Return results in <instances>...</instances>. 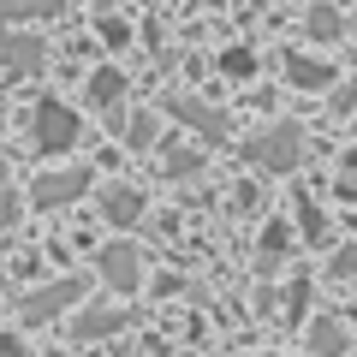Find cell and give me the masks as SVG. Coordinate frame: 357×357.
<instances>
[{"label":"cell","mask_w":357,"mask_h":357,"mask_svg":"<svg viewBox=\"0 0 357 357\" xmlns=\"http://www.w3.org/2000/svg\"><path fill=\"white\" fill-rule=\"evenodd\" d=\"M13 220H18V191H13V185H0V232L13 227Z\"/></svg>","instance_id":"19"},{"label":"cell","mask_w":357,"mask_h":357,"mask_svg":"<svg viewBox=\"0 0 357 357\" xmlns=\"http://www.w3.org/2000/svg\"><path fill=\"white\" fill-rule=\"evenodd\" d=\"M197 167H203V161H197L191 149H185V155H167V173H173V178H185V173H197Z\"/></svg>","instance_id":"20"},{"label":"cell","mask_w":357,"mask_h":357,"mask_svg":"<svg viewBox=\"0 0 357 357\" xmlns=\"http://www.w3.org/2000/svg\"><path fill=\"white\" fill-rule=\"evenodd\" d=\"M119 96H126V72H114V66H102V72L89 77V107H114Z\"/></svg>","instance_id":"10"},{"label":"cell","mask_w":357,"mask_h":357,"mask_svg":"<svg viewBox=\"0 0 357 357\" xmlns=\"http://www.w3.org/2000/svg\"><path fill=\"white\" fill-rule=\"evenodd\" d=\"M345 345H351V340H345L340 321H316V328H310V357H340Z\"/></svg>","instance_id":"11"},{"label":"cell","mask_w":357,"mask_h":357,"mask_svg":"<svg viewBox=\"0 0 357 357\" xmlns=\"http://www.w3.org/2000/svg\"><path fill=\"white\" fill-rule=\"evenodd\" d=\"M286 84H298V89H328V84H333V66L316 60V54H292V60H286Z\"/></svg>","instance_id":"8"},{"label":"cell","mask_w":357,"mask_h":357,"mask_svg":"<svg viewBox=\"0 0 357 357\" xmlns=\"http://www.w3.org/2000/svg\"><path fill=\"white\" fill-rule=\"evenodd\" d=\"M244 161H256L262 173H292L304 161V131L298 126H268L256 137H244Z\"/></svg>","instance_id":"1"},{"label":"cell","mask_w":357,"mask_h":357,"mask_svg":"<svg viewBox=\"0 0 357 357\" xmlns=\"http://www.w3.org/2000/svg\"><path fill=\"white\" fill-rule=\"evenodd\" d=\"M0 60H6V72H36L42 66V36H13V30H0Z\"/></svg>","instance_id":"7"},{"label":"cell","mask_w":357,"mask_h":357,"mask_svg":"<svg viewBox=\"0 0 357 357\" xmlns=\"http://www.w3.org/2000/svg\"><path fill=\"white\" fill-rule=\"evenodd\" d=\"M286 244H292V232H286V227H280V220H274V227H268V232H262V256H268V262H274V256H280V250H286Z\"/></svg>","instance_id":"18"},{"label":"cell","mask_w":357,"mask_h":357,"mask_svg":"<svg viewBox=\"0 0 357 357\" xmlns=\"http://www.w3.org/2000/svg\"><path fill=\"white\" fill-rule=\"evenodd\" d=\"M84 191H89L84 167H66V173H42L36 178V203L42 208H60V203H72V197H84Z\"/></svg>","instance_id":"5"},{"label":"cell","mask_w":357,"mask_h":357,"mask_svg":"<svg viewBox=\"0 0 357 357\" xmlns=\"http://www.w3.org/2000/svg\"><path fill=\"white\" fill-rule=\"evenodd\" d=\"M60 0H0V18H54Z\"/></svg>","instance_id":"12"},{"label":"cell","mask_w":357,"mask_h":357,"mask_svg":"<svg viewBox=\"0 0 357 357\" xmlns=\"http://www.w3.org/2000/svg\"><path fill=\"white\" fill-rule=\"evenodd\" d=\"M96 274H102L114 292H137V286H143V256H137V244H102Z\"/></svg>","instance_id":"4"},{"label":"cell","mask_w":357,"mask_h":357,"mask_svg":"<svg viewBox=\"0 0 357 357\" xmlns=\"http://www.w3.org/2000/svg\"><path fill=\"white\" fill-rule=\"evenodd\" d=\"M30 137H36L42 155L72 149V143H77V114H72L66 102H42V107H36V126H30Z\"/></svg>","instance_id":"2"},{"label":"cell","mask_w":357,"mask_h":357,"mask_svg":"<svg viewBox=\"0 0 357 357\" xmlns=\"http://www.w3.org/2000/svg\"><path fill=\"white\" fill-rule=\"evenodd\" d=\"M328 274H333V280H351V274H357V244H345V250L328 256Z\"/></svg>","instance_id":"17"},{"label":"cell","mask_w":357,"mask_h":357,"mask_svg":"<svg viewBox=\"0 0 357 357\" xmlns=\"http://www.w3.org/2000/svg\"><path fill=\"white\" fill-rule=\"evenodd\" d=\"M173 114L185 119V126H197L203 137H227V119H220L215 107H203V102H173Z\"/></svg>","instance_id":"9"},{"label":"cell","mask_w":357,"mask_h":357,"mask_svg":"<svg viewBox=\"0 0 357 357\" xmlns=\"http://www.w3.org/2000/svg\"><path fill=\"white\" fill-rule=\"evenodd\" d=\"M102 215L114 220V227H137L143 220V191L137 185H107L102 191Z\"/></svg>","instance_id":"6"},{"label":"cell","mask_w":357,"mask_h":357,"mask_svg":"<svg viewBox=\"0 0 357 357\" xmlns=\"http://www.w3.org/2000/svg\"><path fill=\"white\" fill-rule=\"evenodd\" d=\"M351 36H357V18H351Z\"/></svg>","instance_id":"21"},{"label":"cell","mask_w":357,"mask_h":357,"mask_svg":"<svg viewBox=\"0 0 357 357\" xmlns=\"http://www.w3.org/2000/svg\"><path fill=\"white\" fill-rule=\"evenodd\" d=\"M340 13H328V6H316V13H310V36H316V42H333V36H340Z\"/></svg>","instance_id":"16"},{"label":"cell","mask_w":357,"mask_h":357,"mask_svg":"<svg viewBox=\"0 0 357 357\" xmlns=\"http://www.w3.org/2000/svg\"><path fill=\"white\" fill-rule=\"evenodd\" d=\"M119 328V310H89L84 321H77V340H102V333Z\"/></svg>","instance_id":"14"},{"label":"cell","mask_w":357,"mask_h":357,"mask_svg":"<svg viewBox=\"0 0 357 357\" xmlns=\"http://www.w3.org/2000/svg\"><path fill=\"white\" fill-rule=\"evenodd\" d=\"M77 298H84V280H54V286H42V292H30L24 304H18V321H24V328L54 321V316H66Z\"/></svg>","instance_id":"3"},{"label":"cell","mask_w":357,"mask_h":357,"mask_svg":"<svg viewBox=\"0 0 357 357\" xmlns=\"http://www.w3.org/2000/svg\"><path fill=\"white\" fill-rule=\"evenodd\" d=\"M298 227H304V238H310V244H328V227H321V208L310 203V197L298 203Z\"/></svg>","instance_id":"15"},{"label":"cell","mask_w":357,"mask_h":357,"mask_svg":"<svg viewBox=\"0 0 357 357\" xmlns=\"http://www.w3.org/2000/svg\"><path fill=\"white\" fill-rule=\"evenodd\" d=\"M155 131H161V119H155V114L126 119V149H149V143H155Z\"/></svg>","instance_id":"13"}]
</instances>
